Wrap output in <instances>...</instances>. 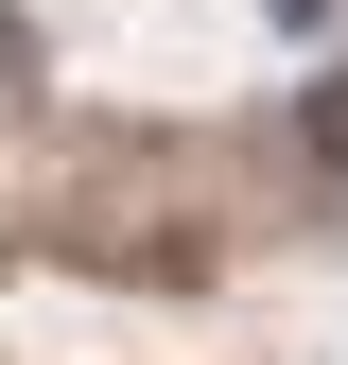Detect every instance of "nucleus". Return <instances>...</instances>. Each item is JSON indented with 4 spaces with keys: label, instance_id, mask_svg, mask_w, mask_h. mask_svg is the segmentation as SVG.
<instances>
[{
    "label": "nucleus",
    "instance_id": "nucleus-1",
    "mask_svg": "<svg viewBox=\"0 0 348 365\" xmlns=\"http://www.w3.org/2000/svg\"><path fill=\"white\" fill-rule=\"evenodd\" d=\"M314 157H331V174H348V87H331V105H314Z\"/></svg>",
    "mask_w": 348,
    "mask_h": 365
}]
</instances>
